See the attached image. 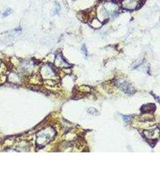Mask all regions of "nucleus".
<instances>
[{"mask_svg":"<svg viewBox=\"0 0 160 180\" xmlns=\"http://www.w3.org/2000/svg\"><path fill=\"white\" fill-rule=\"evenodd\" d=\"M142 0H124L122 1V7L127 10H134L141 3Z\"/></svg>","mask_w":160,"mask_h":180,"instance_id":"f257e3e1","label":"nucleus"},{"mask_svg":"<svg viewBox=\"0 0 160 180\" xmlns=\"http://www.w3.org/2000/svg\"><path fill=\"white\" fill-rule=\"evenodd\" d=\"M89 25L92 28L97 29V28H99L101 27L102 25H103V23L98 19H94L93 20H92L91 21V22L89 23Z\"/></svg>","mask_w":160,"mask_h":180,"instance_id":"f03ea898","label":"nucleus"},{"mask_svg":"<svg viewBox=\"0 0 160 180\" xmlns=\"http://www.w3.org/2000/svg\"><path fill=\"white\" fill-rule=\"evenodd\" d=\"M122 118L125 121H128L131 120V116H122Z\"/></svg>","mask_w":160,"mask_h":180,"instance_id":"7ed1b4c3","label":"nucleus"},{"mask_svg":"<svg viewBox=\"0 0 160 180\" xmlns=\"http://www.w3.org/2000/svg\"><path fill=\"white\" fill-rule=\"evenodd\" d=\"M10 11H11V10L10 9H8V10H7L4 13H3V16H8V15H9L10 13H11V12Z\"/></svg>","mask_w":160,"mask_h":180,"instance_id":"20e7f679","label":"nucleus"},{"mask_svg":"<svg viewBox=\"0 0 160 180\" xmlns=\"http://www.w3.org/2000/svg\"><path fill=\"white\" fill-rule=\"evenodd\" d=\"M59 8H60V7L58 4L56 5V12H58L59 10Z\"/></svg>","mask_w":160,"mask_h":180,"instance_id":"39448f33","label":"nucleus"}]
</instances>
